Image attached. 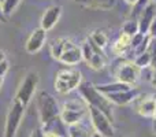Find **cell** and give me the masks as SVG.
I'll return each mask as SVG.
<instances>
[{
  "instance_id": "1",
  "label": "cell",
  "mask_w": 156,
  "mask_h": 137,
  "mask_svg": "<svg viewBox=\"0 0 156 137\" xmlns=\"http://www.w3.org/2000/svg\"><path fill=\"white\" fill-rule=\"evenodd\" d=\"M78 92H80L81 99L85 102V104L88 107H94L97 110H100L103 114L108 117L111 121H114V108L111 102L104 96L103 93H100L96 89V86L92 82H82L78 86Z\"/></svg>"
},
{
  "instance_id": "2",
  "label": "cell",
  "mask_w": 156,
  "mask_h": 137,
  "mask_svg": "<svg viewBox=\"0 0 156 137\" xmlns=\"http://www.w3.org/2000/svg\"><path fill=\"white\" fill-rule=\"evenodd\" d=\"M111 74L116 81L133 86L140 81L141 70L134 65L133 60L127 59L126 56H119L111 65Z\"/></svg>"
},
{
  "instance_id": "3",
  "label": "cell",
  "mask_w": 156,
  "mask_h": 137,
  "mask_svg": "<svg viewBox=\"0 0 156 137\" xmlns=\"http://www.w3.org/2000/svg\"><path fill=\"white\" fill-rule=\"evenodd\" d=\"M82 84V74L76 67H63L56 73L55 77V89L60 95H67L78 89V86Z\"/></svg>"
},
{
  "instance_id": "4",
  "label": "cell",
  "mask_w": 156,
  "mask_h": 137,
  "mask_svg": "<svg viewBox=\"0 0 156 137\" xmlns=\"http://www.w3.org/2000/svg\"><path fill=\"white\" fill-rule=\"evenodd\" d=\"M81 51H82V60H85L92 70L99 71L107 66V56L104 54V49L99 48L89 37L85 38L82 43Z\"/></svg>"
},
{
  "instance_id": "5",
  "label": "cell",
  "mask_w": 156,
  "mask_h": 137,
  "mask_svg": "<svg viewBox=\"0 0 156 137\" xmlns=\"http://www.w3.org/2000/svg\"><path fill=\"white\" fill-rule=\"evenodd\" d=\"M37 110L43 125L52 121L56 117H60V108L56 99L45 91H41L37 95Z\"/></svg>"
},
{
  "instance_id": "6",
  "label": "cell",
  "mask_w": 156,
  "mask_h": 137,
  "mask_svg": "<svg viewBox=\"0 0 156 137\" xmlns=\"http://www.w3.org/2000/svg\"><path fill=\"white\" fill-rule=\"evenodd\" d=\"M86 115H88V106L80 103L78 100H71V102L65 103L63 108L60 110V118L67 126L83 121Z\"/></svg>"
},
{
  "instance_id": "7",
  "label": "cell",
  "mask_w": 156,
  "mask_h": 137,
  "mask_svg": "<svg viewBox=\"0 0 156 137\" xmlns=\"http://www.w3.org/2000/svg\"><path fill=\"white\" fill-rule=\"evenodd\" d=\"M88 115L90 119V125L101 137H112L114 136V125L112 121L105 114L94 107H88Z\"/></svg>"
},
{
  "instance_id": "8",
  "label": "cell",
  "mask_w": 156,
  "mask_h": 137,
  "mask_svg": "<svg viewBox=\"0 0 156 137\" xmlns=\"http://www.w3.org/2000/svg\"><path fill=\"white\" fill-rule=\"evenodd\" d=\"M37 85H38V74L34 71L27 73V74L25 75V78L22 80L14 100L19 102L22 106L26 107L30 103V100H32L33 95H34L36 89H37Z\"/></svg>"
},
{
  "instance_id": "9",
  "label": "cell",
  "mask_w": 156,
  "mask_h": 137,
  "mask_svg": "<svg viewBox=\"0 0 156 137\" xmlns=\"http://www.w3.org/2000/svg\"><path fill=\"white\" fill-rule=\"evenodd\" d=\"M25 106H22L19 102L14 100L10 110L7 113L5 118V126H4V137H15L16 130H18L21 121L25 115Z\"/></svg>"
},
{
  "instance_id": "10",
  "label": "cell",
  "mask_w": 156,
  "mask_h": 137,
  "mask_svg": "<svg viewBox=\"0 0 156 137\" xmlns=\"http://www.w3.org/2000/svg\"><path fill=\"white\" fill-rule=\"evenodd\" d=\"M137 113L145 118H155L156 113V96L155 95H143L136 99Z\"/></svg>"
},
{
  "instance_id": "11",
  "label": "cell",
  "mask_w": 156,
  "mask_h": 137,
  "mask_svg": "<svg viewBox=\"0 0 156 137\" xmlns=\"http://www.w3.org/2000/svg\"><path fill=\"white\" fill-rule=\"evenodd\" d=\"M45 41H47V32L43 30L41 27H37V29H34L30 33L29 38L26 40V44H25V49H26L27 54H36L44 47Z\"/></svg>"
},
{
  "instance_id": "12",
  "label": "cell",
  "mask_w": 156,
  "mask_h": 137,
  "mask_svg": "<svg viewBox=\"0 0 156 137\" xmlns=\"http://www.w3.org/2000/svg\"><path fill=\"white\" fill-rule=\"evenodd\" d=\"M60 15H62V7H60V5L55 4V5L48 7L45 11H44L43 16H41V21H40L41 26L40 27L43 30H45V32L51 30L52 27L59 22Z\"/></svg>"
},
{
  "instance_id": "13",
  "label": "cell",
  "mask_w": 156,
  "mask_h": 137,
  "mask_svg": "<svg viewBox=\"0 0 156 137\" xmlns=\"http://www.w3.org/2000/svg\"><path fill=\"white\" fill-rule=\"evenodd\" d=\"M58 60L66 66H70V67L71 66L78 65V63L82 60V51H81V47H78L76 43L71 41L70 45L65 49V52L60 55Z\"/></svg>"
},
{
  "instance_id": "14",
  "label": "cell",
  "mask_w": 156,
  "mask_h": 137,
  "mask_svg": "<svg viewBox=\"0 0 156 137\" xmlns=\"http://www.w3.org/2000/svg\"><path fill=\"white\" fill-rule=\"evenodd\" d=\"M104 96L110 100L111 104L126 106L132 102H136V99L140 96V91L137 88H132L129 91L118 92V93H110V95H104Z\"/></svg>"
},
{
  "instance_id": "15",
  "label": "cell",
  "mask_w": 156,
  "mask_h": 137,
  "mask_svg": "<svg viewBox=\"0 0 156 137\" xmlns=\"http://www.w3.org/2000/svg\"><path fill=\"white\" fill-rule=\"evenodd\" d=\"M41 129H43L44 133L49 132V133L56 135L58 137H69V126L63 122V119L60 117H56L52 121L44 124Z\"/></svg>"
},
{
  "instance_id": "16",
  "label": "cell",
  "mask_w": 156,
  "mask_h": 137,
  "mask_svg": "<svg viewBox=\"0 0 156 137\" xmlns=\"http://www.w3.org/2000/svg\"><path fill=\"white\" fill-rule=\"evenodd\" d=\"M155 10H156V5L154 3H151V4L143 11L140 18L137 19L138 21V33H141V34H148L149 26H151L152 21H154V18L156 16Z\"/></svg>"
},
{
  "instance_id": "17",
  "label": "cell",
  "mask_w": 156,
  "mask_h": 137,
  "mask_svg": "<svg viewBox=\"0 0 156 137\" xmlns=\"http://www.w3.org/2000/svg\"><path fill=\"white\" fill-rule=\"evenodd\" d=\"M69 137H101V136L93 129L92 125L89 126L88 124L81 121L76 125L69 126Z\"/></svg>"
},
{
  "instance_id": "18",
  "label": "cell",
  "mask_w": 156,
  "mask_h": 137,
  "mask_svg": "<svg viewBox=\"0 0 156 137\" xmlns=\"http://www.w3.org/2000/svg\"><path fill=\"white\" fill-rule=\"evenodd\" d=\"M130 51H132V37L121 33L118 40H116L112 45V52L119 58V56H125V55Z\"/></svg>"
},
{
  "instance_id": "19",
  "label": "cell",
  "mask_w": 156,
  "mask_h": 137,
  "mask_svg": "<svg viewBox=\"0 0 156 137\" xmlns=\"http://www.w3.org/2000/svg\"><path fill=\"white\" fill-rule=\"evenodd\" d=\"M89 10H110L115 5V0H74Z\"/></svg>"
},
{
  "instance_id": "20",
  "label": "cell",
  "mask_w": 156,
  "mask_h": 137,
  "mask_svg": "<svg viewBox=\"0 0 156 137\" xmlns=\"http://www.w3.org/2000/svg\"><path fill=\"white\" fill-rule=\"evenodd\" d=\"M96 89L103 95H110V93H118V92H125L132 89L133 86L126 85L123 82H119V81H115L112 84H100V85H94Z\"/></svg>"
},
{
  "instance_id": "21",
  "label": "cell",
  "mask_w": 156,
  "mask_h": 137,
  "mask_svg": "<svg viewBox=\"0 0 156 137\" xmlns=\"http://www.w3.org/2000/svg\"><path fill=\"white\" fill-rule=\"evenodd\" d=\"M89 38H90V40L93 41V43L96 44L99 48H101V49H104L105 47L108 45V36L105 34L103 30H100V29L93 30V32H92V34L89 36Z\"/></svg>"
},
{
  "instance_id": "22",
  "label": "cell",
  "mask_w": 156,
  "mask_h": 137,
  "mask_svg": "<svg viewBox=\"0 0 156 137\" xmlns=\"http://www.w3.org/2000/svg\"><path fill=\"white\" fill-rule=\"evenodd\" d=\"M133 62H134V65L137 66L140 70H145V69L151 67L152 56H151V54L147 51V52H144V54H141V55H137Z\"/></svg>"
},
{
  "instance_id": "23",
  "label": "cell",
  "mask_w": 156,
  "mask_h": 137,
  "mask_svg": "<svg viewBox=\"0 0 156 137\" xmlns=\"http://www.w3.org/2000/svg\"><path fill=\"white\" fill-rule=\"evenodd\" d=\"M121 33L130 36V37L136 36L138 33V21L137 19H129V21H126L123 23V26H122Z\"/></svg>"
},
{
  "instance_id": "24",
  "label": "cell",
  "mask_w": 156,
  "mask_h": 137,
  "mask_svg": "<svg viewBox=\"0 0 156 137\" xmlns=\"http://www.w3.org/2000/svg\"><path fill=\"white\" fill-rule=\"evenodd\" d=\"M151 0H137L134 5H133V11H132V19H138L140 15L143 14V11L151 4Z\"/></svg>"
},
{
  "instance_id": "25",
  "label": "cell",
  "mask_w": 156,
  "mask_h": 137,
  "mask_svg": "<svg viewBox=\"0 0 156 137\" xmlns=\"http://www.w3.org/2000/svg\"><path fill=\"white\" fill-rule=\"evenodd\" d=\"M21 0H3L2 2V7H3V13L5 16L11 15L15 11V8L19 5Z\"/></svg>"
},
{
  "instance_id": "26",
  "label": "cell",
  "mask_w": 156,
  "mask_h": 137,
  "mask_svg": "<svg viewBox=\"0 0 156 137\" xmlns=\"http://www.w3.org/2000/svg\"><path fill=\"white\" fill-rule=\"evenodd\" d=\"M144 37H145V34H141V33H137L136 36L132 37V51L133 52H134V49L141 44V41L144 40Z\"/></svg>"
},
{
  "instance_id": "27",
  "label": "cell",
  "mask_w": 156,
  "mask_h": 137,
  "mask_svg": "<svg viewBox=\"0 0 156 137\" xmlns=\"http://www.w3.org/2000/svg\"><path fill=\"white\" fill-rule=\"evenodd\" d=\"M8 69H10V65H8L7 59H4L3 62H0V78H3L5 74H7Z\"/></svg>"
},
{
  "instance_id": "28",
  "label": "cell",
  "mask_w": 156,
  "mask_h": 137,
  "mask_svg": "<svg viewBox=\"0 0 156 137\" xmlns=\"http://www.w3.org/2000/svg\"><path fill=\"white\" fill-rule=\"evenodd\" d=\"M148 52L151 54V56H156V38H151L148 47Z\"/></svg>"
},
{
  "instance_id": "29",
  "label": "cell",
  "mask_w": 156,
  "mask_h": 137,
  "mask_svg": "<svg viewBox=\"0 0 156 137\" xmlns=\"http://www.w3.org/2000/svg\"><path fill=\"white\" fill-rule=\"evenodd\" d=\"M148 34L151 36V38H156V16L154 18V21H152L151 26H149V32Z\"/></svg>"
},
{
  "instance_id": "30",
  "label": "cell",
  "mask_w": 156,
  "mask_h": 137,
  "mask_svg": "<svg viewBox=\"0 0 156 137\" xmlns=\"http://www.w3.org/2000/svg\"><path fill=\"white\" fill-rule=\"evenodd\" d=\"M30 137H44V132L41 128H37L36 130H33L32 135H30Z\"/></svg>"
},
{
  "instance_id": "31",
  "label": "cell",
  "mask_w": 156,
  "mask_h": 137,
  "mask_svg": "<svg viewBox=\"0 0 156 137\" xmlns=\"http://www.w3.org/2000/svg\"><path fill=\"white\" fill-rule=\"evenodd\" d=\"M0 22H3V23H5V22H7V16L4 15V13H3L2 2H0Z\"/></svg>"
},
{
  "instance_id": "32",
  "label": "cell",
  "mask_w": 156,
  "mask_h": 137,
  "mask_svg": "<svg viewBox=\"0 0 156 137\" xmlns=\"http://www.w3.org/2000/svg\"><path fill=\"white\" fill-rule=\"evenodd\" d=\"M151 70L156 71V56H152V62H151Z\"/></svg>"
},
{
  "instance_id": "33",
  "label": "cell",
  "mask_w": 156,
  "mask_h": 137,
  "mask_svg": "<svg viewBox=\"0 0 156 137\" xmlns=\"http://www.w3.org/2000/svg\"><path fill=\"white\" fill-rule=\"evenodd\" d=\"M151 84L154 86H156V71H152V78H151Z\"/></svg>"
},
{
  "instance_id": "34",
  "label": "cell",
  "mask_w": 156,
  "mask_h": 137,
  "mask_svg": "<svg viewBox=\"0 0 156 137\" xmlns=\"http://www.w3.org/2000/svg\"><path fill=\"white\" fill-rule=\"evenodd\" d=\"M4 59H5V54H4V51H2V49H0V62H3Z\"/></svg>"
},
{
  "instance_id": "35",
  "label": "cell",
  "mask_w": 156,
  "mask_h": 137,
  "mask_svg": "<svg viewBox=\"0 0 156 137\" xmlns=\"http://www.w3.org/2000/svg\"><path fill=\"white\" fill-rule=\"evenodd\" d=\"M44 137H58V136H56V135H54V133L47 132V133H44Z\"/></svg>"
},
{
  "instance_id": "36",
  "label": "cell",
  "mask_w": 156,
  "mask_h": 137,
  "mask_svg": "<svg viewBox=\"0 0 156 137\" xmlns=\"http://www.w3.org/2000/svg\"><path fill=\"white\" fill-rule=\"evenodd\" d=\"M125 2H126L127 4H130V5H134L136 3H137V0H125Z\"/></svg>"
},
{
  "instance_id": "37",
  "label": "cell",
  "mask_w": 156,
  "mask_h": 137,
  "mask_svg": "<svg viewBox=\"0 0 156 137\" xmlns=\"http://www.w3.org/2000/svg\"><path fill=\"white\" fill-rule=\"evenodd\" d=\"M154 130H155V133H156V118H154Z\"/></svg>"
},
{
  "instance_id": "38",
  "label": "cell",
  "mask_w": 156,
  "mask_h": 137,
  "mask_svg": "<svg viewBox=\"0 0 156 137\" xmlns=\"http://www.w3.org/2000/svg\"><path fill=\"white\" fill-rule=\"evenodd\" d=\"M2 84H3V78H0V88H2Z\"/></svg>"
},
{
  "instance_id": "39",
  "label": "cell",
  "mask_w": 156,
  "mask_h": 137,
  "mask_svg": "<svg viewBox=\"0 0 156 137\" xmlns=\"http://www.w3.org/2000/svg\"><path fill=\"white\" fill-rule=\"evenodd\" d=\"M151 2H152V3H154V4H155V5H156V0H151Z\"/></svg>"
},
{
  "instance_id": "40",
  "label": "cell",
  "mask_w": 156,
  "mask_h": 137,
  "mask_svg": "<svg viewBox=\"0 0 156 137\" xmlns=\"http://www.w3.org/2000/svg\"><path fill=\"white\" fill-rule=\"evenodd\" d=\"M155 118H156V113H155Z\"/></svg>"
},
{
  "instance_id": "41",
  "label": "cell",
  "mask_w": 156,
  "mask_h": 137,
  "mask_svg": "<svg viewBox=\"0 0 156 137\" xmlns=\"http://www.w3.org/2000/svg\"><path fill=\"white\" fill-rule=\"evenodd\" d=\"M0 2H3V0H0Z\"/></svg>"
}]
</instances>
